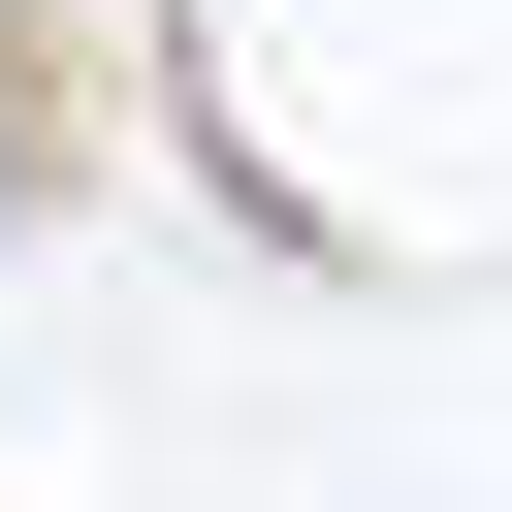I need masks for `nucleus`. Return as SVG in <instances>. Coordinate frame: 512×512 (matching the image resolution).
<instances>
[{"mask_svg":"<svg viewBox=\"0 0 512 512\" xmlns=\"http://www.w3.org/2000/svg\"><path fill=\"white\" fill-rule=\"evenodd\" d=\"M32 192H64V160H32V128H0V256H32Z\"/></svg>","mask_w":512,"mask_h":512,"instance_id":"1","label":"nucleus"}]
</instances>
